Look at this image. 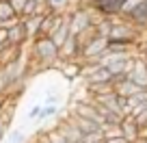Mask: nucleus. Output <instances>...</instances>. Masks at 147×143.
<instances>
[{"label":"nucleus","instance_id":"1","mask_svg":"<svg viewBox=\"0 0 147 143\" xmlns=\"http://www.w3.org/2000/svg\"><path fill=\"white\" fill-rule=\"evenodd\" d=\"M32 48H30V54H32V61L35 63H39V67H50L52 61L59 56V48L54 46V43L50 41V37H37L32 39Z\"/></svg>","mask_w":147,"mask_h":143},{"label":"nucleus","instance_id":"2","mask_svg":"<svg viewBox=\"0 0 147 143\" xmlns=\"http://www.w3.org/2000/svg\"><path fill=\"white\" fill-rule=\"evenodd\" d=\"M67 24H69V35H78V33H82L84 28L91 26L89 11H87V7H84L82 2L67 13Z\"/></svg>","mask_w":147,"mask_h":143},{"label":"nucleus","instance_id":"3","mask_svg":"<svg viewBox=\"0 0 147 143\" xmlns=\"http://www.w3.org/2000/svg\"><path fill=\"white\" fill-rule=\"evenodd\" d=\"M108 48V39L106 37H93L87 46L80 52V61H87V63H95L100 59V54Z\"/></svg>","mask_w":147,"mask_h":143},{"label":"nucleus","instance_id":"4","mask_svg":"<svg viewBox=\"0 0 147 143\" xmlns=\"http://www.w3.org/2000/svg\"><path fill=\"white\" fill-rule=\"evenodd\" d=\"M125 78H130L134 85H138L141 89H147V63L143 59V54L134 56V67Z\"/></svg>","mask_w":147,"mask_h":143},{"label":"nucleus","instance_id":"5","mask_svg":"<svg viewBox=\"0 0 147 143\" xmlns=\"http://www.w3.org/2000/svg\"><path fill=\"white\" fill-rule=\"evenodd\" d=\"M123 20L132 22L134 26H138V28H147V0H141Z\"/></svg>","mask_w":147,"mask_h":143},{"label":"nucleus","instance_id":"6","mask_svg":"<svg viewBox=\"0 0 147 143\" xmlns=\"http://www.w3.org/2000/svg\"><path fill=\"white\" fill-rule=\"evenodd\" d=\"M7 41L15 43V46H24V43H28V37H26V30H24L22 22H18L15 26L7 28Z\"/></svg>","mask_w":147,"mask_h":143},{"label":"nucleus","instance_id":"7","mask_svg":"<svg viewBox=\"0 0 147 143\" xmlns=\"http://www.w3.org/2000/svg\"><path fill=\"white\" fill-rule=\"evenodd\" d=\"M121 134H123L125 141H134V139H138V126L134 124V117L132 115H123V119H121Z\"/></svg>","mask_w":147,"mask_h":143},{"label":"nucleus","instance_id":"8","mask_svg":"<svg viewBox=\"0 0 147 143\" xmlns=\"http://www.w3.org/2000/svg\"><path fill=\"white\" fill-rule=\"evenodd\" d=\"M67 117L74 121V126H76L82 134H91V132H95V130H100V126H97L95 121H91V119L78 117V115H74V113H69V111H67Z\"/></svg>","mask_w":147,"mask_h":143},{"label":"nucleus","instance_id":"9","mask_svg":"<svg viewBox=\"0 0 147 143\" xmlns=\"http://www.w3.org/2000/svg\"><path fill=\"white\" fill-rule=\"evenodd\" d=\"M115 93L117 96H123V98H130V96H134L136 91H141V87L138 85H134L130 78H121V80H115Z\"/></svg>","mask_w":147,"mask_h":143},{"label":"nucleus","instance_id":"10","mask_svg":"<svg viewBox=\"0 0 147 143\" xmlns=\"http://www.w3.org/2000/svg\"><path fill=\"white\" fill-rule=\"evenodd\" d=\"M84 91H87L91 98L106 96V93H113V91H115V85H113V80H104V83H89Z\"/></svg>","mask_w":147,"mask_h":143},{"label":"nucleus","instance_id":"11","mask_svg":"<svg viewBox=\"0 0 147 143\" xmlns=\"http://www.w3.org/2000/svg\"><path fill=\"white\" fill-rule=\"evenodd\" d=\"M69 37V24H67V15H65V20H63V24H61L59 28H56L54 33L50 35V41L54 43L56 48H61L65 43V39Z\"/></svg>","mask_w":147,"mask_h":143},{"label":"nucleus","instance_id":"12","mask_svg":"<svg viewBox=\"0 0 147 143\" xmlns=\"http://www.w3.org/2000/svg\"><path fill=\"white\" fill-rule=\"evenodd\" d=\"M61 72H63L65 78L76 80V78L80 76V63H78V61H65L63 67H61Z\"/></svg>","mask_w":147,"mask_h":143},{"label":"nucleus","instance_id":"13","mask_svg":"<svg viewBox=\"0 0 147 143\" xmlns=\"http://www.w3.org/2000/svg\"><path fill=\"white\" fill-rule=\"evenodd\" d=\"M100 132L104 139H113V137H123L121 134V126L119 124H102L100 126Z\"/></svg>","mask_w":147,"mask_h":143},{"label":"nucleus","instance_id":"14","mask_svg":"<svg viewBox=\"0 0 147 143\" xmlns=\"http://www.w3.org/2000/svg\"><path fill=\"white\" fill-rule=\"evenodd\" d=\"M59 115V104H41V111H39V117L37 119L39 121H46L50 119V117Z\"/></svg>","mask_w":147,"mask_h":143},{"label":"nucleus","instance_id":"15","mask_svg":"<svg viewBox=\"0 0 147 143\" xmlns=\"http://www.w3.org/2000/svg\"><path fill=\"white\" fill-rule=\"evenodd\" d=\"M11 18H15V13L11 9L9 0H0V22L2 20H11Z\"/></svg>","mask_w":147,"mask_h":143},{"label":"nucleus","instance_id":"16","mask_svg":"<svg viewBox=\"0 0 147 143\" xmlns=\"http://www.w3.org/2000/svg\"><path fill=\"white\" fill-rule=\"evenodd\" d=\"M43 132H46V137L50 139V143H67V141L63 139V134H61L54 126H52V128H48V130H43Z\"/></svg>","mask_w":147,"mask_h":143},{"label":"nucleus","instance_id":"17","mask_svg":"<svg viewBox=\"0 0 147 143\" xmlns=\"http://www.w3.org/2000/svg\"><path fill=\"white\" fill-rule=\"evenodd\" d=\"M35 9H37V2H35V0H26V5H24L22 15H20V18H30V15H35Z\"/></svg>","mask_w":147,"mask_h":143},{"label":"nucleus","instance_id":"18","mask_svg":"<svg viewBox=\"0 0 147 143\" xmlns=\"http://www.w3.org/2000/svg\"><path fill=\"white\" fill-rule=\"evenodd\" d=\"M9 5H11V9H13V13L20 18V15H22L24 5H26V0H9Z\"/></svg>","mask_w":147,"mask_h":143},{"label":"nucleus","instance_id":"19","mask_svg":"<svg viewBox=\"0 0 147 143\" xmlns=\"http://www.w3.org/2000/svg\"><path fill=\"white\" fill-rule=\"evenodd\" d=\"M134 124H136L138 128L147 126V108H143L141 113H136V115H134Z\"/></svg>","mask_w":147,"mask_h":143},{"label":"nucleus","instance_id":"20","mask_svg":"<svg viewBox=\"0 0 147 143\" xmlns=\"http://www.w3.org/2000/svg\"><path fill=\"white\" fill-rule=\"evenodd\" d=\"M11 143H26V137H24L22 130H13L11 132Z\"/></svg>","mask_w":147,"mask_h":143},{"label":"nucleus","instance_id":"21","mask_svg":"<svg viewBox=\"0 0 147 143\" xmlns=\"http://www.w3.org/2000/svg\"><path fill=\"white\" fill-rule=\"evenodd\" d=\"M59 102H61L59 93H54V89H50V93L46 96V102H43V104H59Z\"/></svg>","mask_w":147,"mask_h":143},{"label":"nucleus","instance_id":"22","mask_svg":"<svg viewBox=\"0 0 147 143\" xmlns=\"http://www.w3.org/2000/svg\"><path fill=\"white\" fill-rule=\"evenodd\" d=\"M39 111H41V104H35L30 111H28V119H37V117H39Z\"/></svg>","mask_w":147,"mask_h":143},{"label":"nucleus","instance_id":"23","mask_svg":"<svg viewBox=\"0 0 147 143\" xmlns=\"http://www.w3.org/2000/svg\"><path fill=\"white\" fill-rule=\"evenodd\" d=\"M104 143H128L123 137H113V139H104Z\"/></svg>","mask_w":147,"mask_h":143},{"label":"nucleus","instance_id":"24","mask_svg":"<svg viewBox=\"0 0 147 143\" xmlns=\"http://www.w3.org/2000/svg\"><path fill=\"white\" fill-rule=\"evenodd\" d=\"M2 43H7V28L0 26V46H2Z\"/></svg>","mask_w":147,"mask_h":143},{"label":"nucleus","instance_id":"25","mask_svg":"<svg viewBox=\"0 0 147 143\" xmlns=\"http://www.w3.org/2000/svg\"><path fill=\"white\" fill-rule=\"evenodd\" d=\"M7 130H9V128H7V126H5V124H2V119H0V143H2V139H5V134H7Z\"/></svg>","mask_w":147,"mask_h":143},{"label":"nucleus","instance_id":"26","mask_svg":"<svg viewBox=\"0 0 147 143\" xmlns=\"http://www.w3.org/2000/svg\"><path fill=\"white\" fill-rule=\"evenodd\" d=\"M35 2H37V5H46L48 0H35Z\"/></svg>","mask_w":147,"mask_h":143},{"label":"nucleus","instance_id":"27","mask_svg":"<svg viewBox=\"0 0 147 143\" xmlns=\"http://www.w3.org/2000/svg\"><path fill=\"white\" fill-rule=\"evenodd\" d=\"M0 108H2V96H0Z\"/></svg>","mask_w":147,"mask_h":143}]
</instances>
